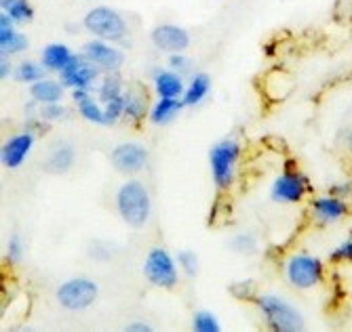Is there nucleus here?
<instances>
[{"mask_svg":"<svg viewBox=\"0 0 352 332\" xmlns=\"http://www.w3.org/2000/svg\"><path fill=\"white\" fill-rule=\"evenodd\" d=\"M285 278L294 288L308 290L323 282L325 265L321 259L310 252H296L285 263Z\"/></svg>","mask_w":352,"mask_h":332,"instance_id":"20e7f679","label":"nucleus"},{"mask_svg":"<svg viewBox=\"0 0 352 332\" xmlns=\"http://www.w3.org/2000/svg\"><path fill=\"white\" fill-rule=\"evenodd\" d=\"M126 330H129V332H152L154 328L150 324H146V322H133V324L126 326Z\"/></svg>","mask_w":352,"mask_h":332,"instance_id":"f704fd0d","label":"nucleus"},{"mask_svg":"<svg viewBox=\"0 0 352 332\" xmlns=\"http://www.w3.org/2000/svg\"><path fill=\"white\" fill-rule=\"evenodd\" d=\"M310 189V181L300 171H285L272 183L270 195L278 204H298L302 202Z\"/></svg>","mask_w":352,"mask_h":332,"instance_id":"6e6552de","label":"nucleus"},{"mask_svg":"<svg viewBox=\"0 0 352 332\" xmlns=\"http://www.w3.org/2000/svg\"><path fill=\"white\" fill-rule=\"evenodd\" d=\"M0 9L17 25H25L34 19V7H32L30 0H0Z\"/></svg>","mask_w":352,"mask_h":332,"instance_id":"5701e85b","label":"nucleus"},{"mask_svg":"<svg viewBox=\"0 0 352 332\" xmlns=\"http://www.w3.org/2000/svg\"><path fill=\"white\" fill-rule=\"evenodd\" d=\"M28 47H30V40L23 32L17 29V23L7 13L0 15V53L13 57L17 53L28 51Z\"/></svg>","mask_w":352,"mask_h":332,"instance_id":"2eb2a0df","label":"nucleus"},{"mask_svg":"<svg viewBox=\"0 0 352 332\" xmlns=\"http://www.w3.org/2000/svg\"><path fill=\"white\" fill-rule=\"evenodd\" d=\"M148 112V99L146 95H140L138 91L126 93V106H124V118H129L133 122L142 120Z\"/></svg>","mask_w":352,"mask_h":332,"instance_id":"a878e982","label":"nucleus"},{"mask_svg":"<svg viewBox=\"0 0 352 332\" xmlns=\"http://www.w3.org/2000/svg\"><path fill=\"white\" fill-rule=\"evenodd\" d=\"M209 91H211V78L207 74H203V72L201 74H195V78L190 80V84L184 91L182 102L188 108H195V106H199V104L205 102V97L209 95Z\"/></svg>","mask_w":352,"mask_h":332,"instance_id":"412c9836","label":"nucleus"},{"mask_svg":"<svg viewBox=\"0 0 352 332\" xmlns=\"http://www.w3.org/2000/svg\"><path fill=\"white\" fill-rule=\"evenodd\" d=\"M346 143H348V147H350V152H352V132H348V137H346Z\"/></svg>","mask_w":352,"mask_h":332,"instance_id":"c9c22d12","label":"nucleus"},{"mask_svg":"<svg viewBox=\"0 0 352 332\" xmlns=\"http://www.w3.org/2000/svg\"><path fill=\"white\" fill-rule=\"evenodd\" d=\"M82 27L93 38H102L114 45H122L129 38V23H126L124 15L106 5L89 9L82 17Z\"/></svg>","mask_w":352,"mask_h":332,"instance_id":"f257e3e1","label":"nucleus"},{"mask_svg":"<svg viewBox=\"0 0 352 332\" xmlns=\"http://www.w3.org/2000/svg\"><path fill=\"white\" fill-rule=\"evenodd\" d=\"M15 74V70H13V65H11V57H7V55H3L0 57V78H11Z\"/></svg>","mask_w":352,"mask_h":332,"instance_id":"72a5a7b5","label":"nucleus"},{"mask_svg":"<svg viewBox=\"0 0 352 332\" xmlns=\"http://www.w3.org/2000/svg\"><path fill=\"white\" fill-rule=\"evenodd\" d=\"M34 141H36V135L30 130H23V132H17V135L9 137L0 150V160L7 166V169H19V166L28 160L32 147H34Z\"/></svg>","mask_w":352,"mask_h":332,"instance_id":"ddd939ff","label":"nucleus"},{"mask_svg":"<svg viewBox=\"0 0 352 332\" xmlns=\"http://www.w3.org/2000/svg\"><path fill=\"white\" fill-rule=\"evenodd\" d=\"M116 211L129 227H144L152 213L150 193L140 181H126L116 191Z\"/></svg>","mask_w":352,"mask_h":332,"instance_id":"f03ea898","label":"nucleus"},{"mask_svg":"<svg viewBox=\"0 0 352 332\" xmlns=\"http://www.w3.org/2000/svg\"><path fill=\"white\" fill-rule=\"evenodd\" d=\"M177 265H179V270L190 276V278H195L199 274V268H201V263H199V257L192 252V250H182L177 252Z\"/></svg>","mask_w":352,"mask_h":332,"instance_id":"cd10ccee","label":"nucleus"},{"mask_svg":"<svg viewBox=\"0 0 352 332\" xmlns=\"http://www.w3.org/2000/svg\"><path fill=\"white\" fill-rule=\"evenodd\" d=\"M15 78L25 84H34L43 78H47V70L43 63L36 61H21L15 68Z\"/></svg>","mask_w":352,"mask_h":332,"instance_id":"b1692460","label":"nucleus"},{"mask_svg":"<svg viewBox=\"0 0 352 332\" xmlns=\"http://www.w3.org/2000/svg\"><path fill=\"white\" fill-rule=\"evenodd\" d=\"M232 246H234L236 250H241V252H251L253 246H255V242H253V238H249V236H239V238L232 242Z\"/></svg>","mask_w":352,"mask_h":332,"instance_id":"473e14b6","label":"nucleus"},{"mask_svg":"<svg viewBox=\"0 0 352 332\" xmlns=\"http://www.w3.org/2000/svg\"><path fill=\"white\" fill-rule=\"evenodd\" d=\"M241 158V145L234 139H221L209 152L211 177L217 189H228L236 177V162Z\"/></svg>","mask_w":352,"mask_h":332,"instance_id":"39448f33","label":"nucleus"},{"mask_svg":"<svg viewBox=\"0 0 352 332\" xmlns=\"http://www.w3.org/2000/svg\"><path fill=\"white\" fill-rule=\"evenodd\" d=\"M76 53H72V49L63 43H51L43 49L41 53V63L45 65L47 72H53V74H61L63 70L68 68L70 61L74 59Z\"/></svg>","mask_w":352,"mask_h":332,"instance_id":"dca6fc26","label":"nucleus"},{"mask_svg":"<svg viewBox=\"0 0 352 332\" xmlns=\"http://www.w3.org/2000/svg\"><path fill=\"white\" fill-rule=\"evenodd\" d=\"M102 70L95 68V65L82 55V53H76L74 59L70 61V65L66 70L59 74V80L66 88H91L95 84V80L100 78Z\"/></svg>","mask_w":352,"mask_h":332,"instance_id":"9d476101","label":"nucleus"},{"mask_svg":"<svg viewBox=\"0 0 352 332\" xmlns=\"http://www.w3.org/2000/svg\"><path fill=\"white\" fill-rule=\"evenodd\" d=\"M182 108H186V106L177 97H158L156 104L150 108V122L158 124V126L169 124L182 112Z\"/></svg>","mask_w":352,"mask_h":332,"instance_id":"6ab92c4d","label":"nucleus"},{"mask_svg":"<svg viewBox=\"0 0 352 332\" xmlns=\"http://www.w3.org/2000/svg\"><path fill=\"white\" fill-rule=\"evenodd\" d=\"M82 55L100 68L104 74H112L118 72L124 63V53L122 49H118L114 43L102 40V38H91L82 45Z\"/></svg>","mask_w":352,"mask_h":332,"instance_id":"1a4fd4ad","label":"nucleus"},{"mask_svg":"<svg viewBox=\"0 0 352 332\" xmlns=\"http://www.w3.org/2000/svg\"><path fill=\"white\" fill-rule=\"evenodd\" d=\"M63 86L61 80H51V78H43L38 82H34L30 86V95L34 99L36 104H59L61 97H63Z\"/></svg>","mask_w":352,"mask_h":332,"instance_id":"aec40b11","label":"nucleus"},{"mask_svg":"<svg viewBox=\"0 0 352 332\" xmlns=\"http://www.w3.org/2000/svg\"><path fill=\"white\" fill-rule=\"evenodd\" d=\"M179 265L165 248H152L144 263V276L152 286L171 290L179 280Z\"/></svg>","mask_w":352,"mask_h":332,"instance_id":"0eeeda50","label":"nucleus"},{"mask_svg":"<svg viewBox=\"0 0 352 332\" xmlns=\"http://www.w3.org/2000/svg\"><path fill=\"white\" fill-rule=\"evenodd\" d=\"M150 40L165 53H184L190 47V32L175 23H158L150 32Z\"/></svg>","mask_w":352,"mask_h":332,"instance_id":"9b49d317","label":"nucleus"},{"mask_svg":"<svg viewBox=\"0 0 352 332\" xmlns=\"http://www.w3.org/2000/svg\"><path fill=\"white\" fill-rule=\"evenodd\" d=\"M167 63H169V68L171 70H175V72H186L188 68H190V59L184 55V53H171L169 57H167Z\"/></svg>","mask_w":352,"mask_h":332,"instance_id":"2f4dec72","label":"nucleus"},{"mask_svg":"<svg viewBox=\"0 0 352 332\" xmlns=\"http://www.w3.org/2000/svg\"><path fill=\"white\" fill-rule=\"evenodd\" d=\"M255 303L268 328L276 332H300L306 326L302 311L278 294H260Z\"/></svg>","mask_w":352,"mask_h":332,"instance_id":"7ed1b4c3","label":"nucleus"},{"mask_svg":"<svg viewBox=\"0 0 352 332\" xmlns=\"http://www.w3.org/2000/svg\"><path fill=\"white\" fill-rule=\"evenodd\" d=\"M74 147L70 143H59L57 147H53V152L49 154L47 160V169L51 173H68L74 166Z\"/></svg>","mask_w":352,"mask_h":332,"instance_id":"4be33fe9","label":"nucleus"},{"mask_svg":"<svg viewBox=\"0 0 352 332\" xmlns=\"http://www.w3.org/2000/svg\"><path fill=\"white\" fill-rule=\"evenodd\" d=\"M148 164V150L140 143H120L112 150V166L118 173L135 175Z\"/></svg>","mask_w":352,"mask_h":332,"instance_id":"f8f14e48","label":"nucleus"},{"mask_svg":"<svg viewBox=\"0 0 352 332\" xmlns=\"http://www.w3.org/2000/svg\"><path fill=\"white\" fill-rule=\"evenodd\" d=\"M72 99H74V104L78 108V114L93 122V124H106V108H102L93 95H91V88H76L72 91Z\"/></svg>","mask_w":352,"mask_h":332,"instance_id":"f3484780","label":"nucleus"},{"mask_svg":"<svg viewBox=\"0 0 352 332\" xmlns=\"http://www.w3.org/2000/svg\"><path fill=\"white\" fill-rule=\"evenodd\" d=\"M124 91H122V80L118 78V72H112V74H104L102 78V84L98 88V99L102 104H110L112 99L120 97Z\"/></svg>","mask_w":352,"mask_h":332,"instance_id":"393cba45","label":"nucleus"},{"mask_svg":"<svg viewBox=\"0 0 352 332\" xmlns=\"http://www.w3.org/2000/svg\"><path fill=\"white\" fill-rule=\"evenodd\" d=\"M7 259L11 263H19L23 259V240L19 236H11L7 242Z\"/></svg>","mask_w":352,"mask_h":332,"instance_id":"7c9ffc66","label":"nucleus"},{"mask_svg":"<svg viewBox=\"0 0 352 332\" xmlns=\"http://www.w3.org/2000/svg\"><path fill=\"white\" fill-rule=\"evenodd\" d=\"M333 263H340V261H352V231L346 242H342L340 246H336L331 250V257H329Z\"/></svg>","mask_w":352,"mask_h":332,"instance_id":"c756f323","label":"nucleus"},{"mask_svg":"<svg viewBox=\"0 0 352 332\" xmlns=\"http://www.w3.org/2000/svg\"><path fill=\"white\" fill-rule=\"evenodd\" d=\"M100 286L91 278H72L57 288V303L68 311H82L95 303Z\"/></svg>","mask_w":352,"mask_h":332,"instance_id":"423d86ee","label":"nucleus"},{"mask_svg":"<svg viewBox=\"0 0 352 332\" xmlns=\"http://www.w3.org/2000/svg\"><path fill=\"white\" fill-rule=\"evenodd\" d=\"M192 328H195L197 332H219L221 330L217 318L207 309H201L195 313V318H192Z\"/></svg>","mask_w":352,"mask_h":332,"instance_id":"bb28decb","label":"nucleus"},{"mask_svg":"<svg viewBox=\"0 0 352 332\" xmlns=\"http://www.w3.org/2000/svg\"><path fill=\"white\" fill-rule=\"evenodd\" d=\"M310 211L318 223H338L348 215L350 209H348L346 198L329 193V195L314 198L312 204H310Z\"/></svg>","mask_w":352,"mask_h":332,"instance_id":"4468645a","label":"nucleus"},{"mask_svg":"<svg viewBox=\"0 0 352 332\" xmlns=\"http://www.w3.org/2000/svg\"><path fill=\"white\" fill-rule=\"evenodd\" d=\"M154 88L158 93V97H184L186 84L182 80V74L175 70H158L154 74Z\"/></svg>","mask_w":352,"mask_h":332,"instance_id":"a211bd4d","label":"nucleus"},{"mask_svg":"<svg viewBox=\"0 0 352 332\" xmlns=\"http://www.w3.org/2000/svg\"><path fill=\"white\" fill-rule=\"evenodd\" d=\"M41 116H43V120H47V122H59V120H63L68 116V110L63 108L61 104H47V106H43V110H41Z\"/></svg>","mask_w":352,"mask_h":332,"instance_id":"c85d7f7f","label":"nucleus"}]
</instances>
